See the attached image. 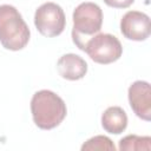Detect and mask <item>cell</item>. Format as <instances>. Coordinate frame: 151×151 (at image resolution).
<instances>
[{
	"mask_svg": "<svg viewBox=\"0 0 151 151\" xmlns=\"http://www.w3.org/2000/svg\"><path fill=\"white\" fill-rule=\"evenodd\" d=\"M150 149H151V137L149 136L129 134L119 140L120 151H136V150L149 151Z\"/></svg>",
	"mask_w": 151,
	"mask_h": 151,
	"instance_id": "obj_10",
	"label": "cell"
},
{
	"mask_svg": "<svg viewBox=\"0 0 151 151\" xmlns=\"http://www.w3.org/2000/svg\"><path fill=\"white\" fill-rule=\"evenodd\" d=\"M57 70L64 79L79 80L85 77L87 72V64L80 55L67 53L58 59Z\"/></svg>",
	"mask_w": 151,
	"mask_h": 151,
	"instance_id": "obj_8",
	"label": "cell"
},
{
	"mask_svg": "<svg viewBox=\"0 0 151 151\" xmlns=\"http://www.w3.org/2000/svg\"><path fill=\"white\" fill-rule=\"evenodd\" d=\"M84 52H86L94 63L106 65L117 61L122 57L123 46L117 37L99 32L85 42Z\"/></svg>",
	"mask_w": 151,
	"mask_h": 151,
	"instance_id": "obj_4",
	"label": "cell"
},
{
	"mask_svg": "<svg viewBox=\"0 0 151 151\" xmlns=\"http://www.w3.org/2000/svg\"><path fill=\"white\" fill-rule=\"evenodd\" d=\"M34 25L39 33L44 37H58L63 33L66 25L65 13L58 4L45 2L35 11Z\"/></svg>",
	"mask_w": 151,
	"mask_h": 151,
	"instance_id": "obj_5",
	"label": "cell"
},
{
	"mask_svg": "<svg viewBox=\"0 0 151 151\" xmlns=\"http://www.w3.org/2000/svg\"><path fill=\"white\" fill-rule=\"evenodd\" d=\"M129 103L132 111L143 120H151V87L147 81L137 80L129 87Z\"/></svg>",
	"mask_w": 151,
	"mask_h": 151,
	"instance_id": "obj_7",
	"label": "cell"
},
{
	"mask_svg": "<svg viewBox=\"0 0 151 151\" xmlns=\"http://www.w3.org/2000/svg\"><path fill=\"white\" fill-rule=\"evenodd\" d=\"M107 6L113 8H127L130 7L134 0H103Z\"/></svg>",
	"mask_w": 151,
	"mask_h": 151,
	"instance_id": "obj_12",
	"label": "cell"
},
{
	"mask_svg": "<svg viewBox=\"0 0 151 151\" xmlns=\"http://www.w3.org/2000/svg\"><path fill=\"white\" fill-rule=\"evenodd\" d=\"M120 32L129 40H146L151 33L149 15L139 11L126 12L120 20Z\"/></svg>",
	"mask_w": 151,
	"mask_h": 151,
	"instance_id": "obj_6",
	"label": "cell"
},
{
	"mask_svg": "<svg viewBox=\"0 0 151 151\" xmlns=\"http://www.w3.org/2000/svg\"><path fill=\"white\" fill-rule=\"evenodd\" d=\"M103 129L112 134H120L127 126L126 112L119 106H110L101 114Z\"/></svg>",
	"mask_w": 151,
	"mask_h": 151,
	"instance_id": "obj_9",
	"label": "cell"
},
{
	"mask_svg": "<svg viewBox=\"0 0 151 151\" xmlns=\"http://www.w3.org/2000/svg\"><path fill=\"white\" fill-rule=\"evenodd\" d=\"M29 28L12 5L0 6V44L9 51L22 50L29 41Z\"/></svg>",
	"mask_w": 151,
	"mask_h": 151,
	"instance_id": "obj_2",
	"label": "cell"
},
{
	"mask_svg": "<svg viewBox=\"0 0 151 151\" xmlns=\"http://www.w3.org/2000/svg\"><path fill=\"white\" fill-rule=\"evenodd\" d=\"M81 150L83 151H93V150H107V151H114L116 146L113 144V142L106 137V136H94L92 138H90L88 140H86L83 145H81Z\"/></svg>",
	"mask_w": 151,
	"mask_h": 151,
	"instance_id": "obj_11",
	"label": "cell"
},
{
	"mask_svg": "<svg viewBox=\"0 0 151 151\" xmlns=\"http://www.w3.org/2000/svg\"><path fill=\"white\" fill-rule=\"evenodd\" d=\"M31 112L33 122L39 129L52 130L64 120L67 109L65 101L57 93L50 90H40L32 97Z\"/></svg>",
	"mask_w": 151,
	"mask_h": 151,
	"instance_id": "obj_1",
	"label": "cell"
},
{
	"mask_svg": "<svg viewBox=\"0 0 151 151\" xmlns=\"http://www.w3.org/2000/svg\"><path fill=\"white\" fill-rule=\"evenodd\" d=\"M72 40L84 51L85 42L99 33L103 25V11L94 2H81L73 11Z\"/></svg>",
	"mask_w": 151,
	"mask_h": 151,
	"instance_id": "obj_3",
	"label": "cell"
}]
</instances>
